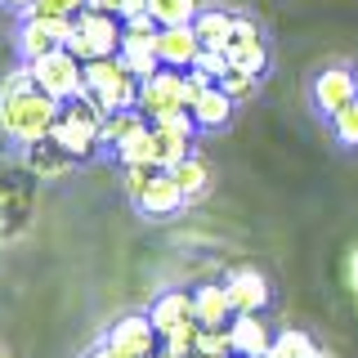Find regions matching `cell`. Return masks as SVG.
<instances>
[{
    "instance_id": "cell-18",
    "label": "cell",
    "mask_w": 358,
    "mask_h": 358,
    "mask_svg": "<svg viewBox=\"0 0 358 358\" xmlns=\"http://www.w3.org/2000/svg\"><path fill=\"white\" fill-rule=\"evenodd\" d=\"M162 31V27H157ZM157 31H130L126 27V36H121V63L130 67L139 81H148L152 72H162V59H157Z\"/></svg>"
},
{
    "instance_id": "cell-31",
    "label": "cell",
    "mask_w": 358,
    "mask_h": 358,
    "mask_svg": "<svg viewBox=\"0 0 358 358\" xmlns=\"http://www.w3.org/2000/svg\"><path fill=\"white\" fill-rule=\"evenodd\" d=\"M90 0H36L27 14H45V18H76Z\"/></svg>"
},
{
    "instance_id": "cell-13",
    "label": "cell",
    "mask_w": 358,
    "mask_h": 358,
    "mask_svg": "<svg viewBox=\"0 0 358 358\" xmlns=\"http://www.w3.org/2000/svg\"><path fill=\"white\" fill-rule=\"evenodd\" d=\"M224 291H229V305L233 313H264L268 305V278L260 273V268H251V264H242V268H233L229 278H224Z\"/></svg>"
},
{
    "instance_id": "cell-16",
    "label": "cell",
    "mask_w": 358,
    "mask_h": 358,
    "mask_svg": "<svg viewBox=\"0 0 358 358\" xmlns=\"http://www.w3.org/2000/svg\"><path fill=\"white\" fill-rule=\"evenodd\" d=\"M229 336H233V354L238 358H264L268 345H273V331H268L260 313H233Z\"/></svg>"
},
{
    "instance_id": "cell-19",
    "label": "cell",
    "mask_w": 358,
    "mask_h": 358,
    "mask_svg": "<svg viewBox=\"0 0 358 358\" xmlns=\"http://www.w3.org/2000/svg\"><path fill=\"white\" fill-rule=\"evenodd\" d=\"M188 117L197 121V130H224L229 126V117H233V99L224 94V85H206L201 94L188 103Z\"/></svg>"
},
{
    "instance_id": "cell-28",
    "label": "cell",
    "mask_w": 358,
    "mask_h": 358,
    "mask_svg": "<svg viewBox=\"0 0 358 358\" xmlns=\"http://www.w3.org/2000/svg\"><path fill=\"white\" fill-rule=\"evenodd\" d=\"M220 85H224V94H229L233 103H242V99H251V94H255L260 76H255V72H246V67H233V63H229V72L220 76Z\"/></svg>"
},
{
    "instance_id": "cell-27",
    "label": "cell",
    "mask_w": 358,
    "mask_h": 358,
    "mask_svg": "<svg viewBox=\"0 0 358 358\" xmlns=\"http://www.w3.org/2000/svg\"><path fill=\"white\" fill-rule=\"evenodd\" d=\"M197 336H201V322H184L179 331L162 336V354H166V358H188V354H197Z\"/></svg>"
},
{
    "instance_id": "cell-33",
    "label": "cell",
    "mask_w": 358,
    "mask_h": 358,
    "mask_svg": "<svg viewBox=\"0 0 358 358\" xmlns=\"http://www.w3.org/2000/svg\"><path fill=\"white\" fill-rule=\"evenodd\" d=\"M90 5L108 9V14H117L121 22H126L130 14H139V9H148V0H90Z\"/></svg>"
},
{
    "instance_id": "cell-30",
    "label": "cell",
    "mask_w": 358,
    "mask_h": 358,
    "mask_svg": "<svg viewBox=\"0 0 358 358\" xmlns=\"http://www.w3.org/2000/svg\"><path fill=\"white\" fill-rule=\"evenodd\" d=\"M331 130H336V139H341L345 148H358V99L331 117Z\"/></svg>"
},
{
    "instance_id": "cell-24",
    "label": "cell",
    "mask_w": 358,
    "mask_h": 358,
    "mask_svg": "<svg viewBox=\"0 0 358 358\" xmlns=\"http://www.w3.org/2000/svg\"><path fill=\"white\" fill-rule=\"evenodd\" d=\"M112 157L121 162V171H126V166H157L152 162V121H148V126H139L126 143H117Z\"/></svg>"
},
{
    "instance_id": "cell-21",
    "label": "cell",
    "mask_w": 358,
    "mask_h": 358,
    "mask_svg": "<svg viewBox=\"0 0 358 358\" xmlns=\"http://www.w3.org/2000/svg\"><path fill=\"white\" fill-rule=\"evenodd\" d=\"M233 22H238V14H229V9H197L193 31H197L201 50H224L233 36Z\"/></svg>"
},
{
    "instance_id": "cell-7",
    "label": "cell",
    "mask_w": 358,
    "mask_h": 358,
    "mask_svg": "<svg viewBox=\"0 0 358 358\" xmlns=\"http://www.w3.org/2000/svg\"><path fill=\"white\" fill-rule=\"evenodd\" d=\"M139 112H143L148 121H162V117H179V112H188V81H184V72L162 67V72H152L148 81H139Z\"/></svg>"
},
{
    "instance_id": "cell-3",
    "label": "cell",
    "mask_w": 358,
    "mask_h": 358,
    "mask_svg": "<svg viewBox=\"0 0 358 358\" xmlns=\"http://www.w3.org/2000/svg\"><path fill=\"white\" fill-rule=\"evenodd\" d=\"M126 197L143 210L148 220H166L184 206V188L166 166H126Z\"/></svg>"
},
{
    "instance_id": "cell-20",
    "label": "cell",
    "mask_w": 358,
    "mask_h": 358,
    "mask_svg": "<svg viewBox=\"0 0 358 358\" xmlns=\"http://www.w3.org/2000/svg\"><path fill=\"white\" fill-rule=\"evenodd\" d=\"M193 305H197V322H201V327H229V322H233V305H229L224 282H210V287L193 291Z\"/></svg>"
},
{
    "instance_id": "cell-12",
    "label": "cell",
    "mask_w": 358,
    "mask_h": 358,
    "mask_svg": "<svg viewBox=\"0 0 358 358\" xmlns=\"http://www.w3.org/2000/svg\"><path fill=\"white\" fill-rule=\"evenodd\" d=\"M224 54H229L233 67H246V72H255V76H264V67H268V45L260 36V27H255L251 18H242V14L233 22V36L224 45Z\"/></svg>"
},
{
    "instance_id": "cell-15",
    "label": "cell",
    "mask_w": 358,
    "mask_h": 358,
    "mask_svg": "<svg viewBox=\"0 0 358 358\" xmlns=\"http://www.w3.org/2000/svg\"><path fill=\"white\" fill-rule=\"evenodd\" d=\"M22 162H27V171L36 175V179H63L76 166V157L67 152L54 134H45V139H36V143H27V148H22Z\"/></svg>"
},
{
    "instance_id": "cell-37",
    "label": "cell",
    "mask_w": 358,
    "mask_h": 358,
    "mask_svg": "<svg viewBox=\"0 0 358 358\" xmlns=\"http://www.w3.org/2000/svg\"><path fill=\"white\" fill-rule=\"evenodd\" d=\"M309 358H336L331 350H322V345H313V350H309Z\"/></svg>"
},
{
    "instance_id": "cell-5",
    "label": "cell",
    "mask_w": 358,
    "mask_h": 358,
    "mask_svg": "<svg viewBox=\"0 0 358 358\" xmlns=\"http://www.w3.org/2000/svg\"><path fill=\"white\" fill-rule=\"evenodd\" d=\"M85 94L103 112L139 108V76L121 63V54H112V59H90L85 63Z\"/></svg>"
},
{
    "instance_id": "cell-26",
    "label": "cell",
    "mask_w": 358,
    "mask_h": 358,
    "mask_svg": "<svg viewBox=\"0 0 358 358\" xmlns=\"http://www.w3.org/2000/svg\"><path fill=\"white\" fill-rule=\"evenodd\" d=\"M313 350V341L305 331H296V327H287V331H278L273 336V345H268V354L264 358H309Z\"/></svg>"
},
{
    "instance_id": "cell-10",
    "label": "cell",
    "mask_w": 358,
    "mask_h": 358,
    "mask_svg": "<svg viewBox=\"0 0 358 358\" xmlns=\"http://www.w3.org/2000/svg\"><path fill=\"white\" fill-rule=\"evenodd\" d=\"M103 341L117 345V350L130 354V358H152L157 350H162V336H157V327H152L148 313H126V318H117V322L108 327Z\"/></svg>"
},
{
    "instance_id": "cell-38",
    "label": "cell",
    "mask_w": 358,
    "mask_h": 358,
    "mask_svg": "<svg viewBox=\"0 0 358 358\" xmlns=\"http://www.w3.org/2000/svg\"><path fill=\"white\" fill-rule=\"evenodd\" d=\"M188 358H215V354H188Z\"/></svg>"
},
{
    "instance_id": "cell-35",
    "label": "cell",
    "mask_w": 358,
    "mask_h": 358,
    "mask_svg": "<svg viewBox=\"0 0 358 358\" xmlns=\"http://www.w3.org/2000/svg\"><path fill=\"white\" fill-rule=\"evenodd\" d=\"M350 287H354V300H358V246H354V255H350Z\"/></svg>"
},
{
    "instance_id": "cell-25",
    "label": "cell",
    "mask_w": 358,
    "mask_h": 358,
    "mask_svg": "<svg viewBox=\"0 0 358 358\" xmlns=\"http://www.w3.org/2000/svg\"><path fill=\"white\" fill-rule=\"evenodd\" d=\"M197 0H148V14L157 18V27H179V22L197 18Z\"/></svg>"
},
{
    "instance_id": "cell-29",
    "label": "cell",
    "mask_w": 358,
    "mask_h": 358,
    "mask_svg": "<svg viewBox=\"0 0 358 358\" xmlns=\"http://www.w3.org/2000/svg\"><path fill=\"white\" fill-rule=\"evenodd\" d=\"M197 354L233 358V336H229V327H201V336H197Z\"/></svg>"
},
{
    "instance_id": "cell-39",
    "label": "cell",
    "mask_w": 358,
    "mask_h": 358,
    "mask_svg": "<svg viewBox=\"0 0 358 358\" xmlns=\"http://www.w3.org/2000/svg\"><path fill=\"white\" fill-rule=\"evenodd\" d=\"M354 81H358V67H354Z\"/></svg>"
},
{
    "instance_id": "cell-9",
    "label": "cell",
    "mask_w": 358,
    "mask_h": 358,
    "mask_svg": "<svg viewBox=\"0 0 358 358\" xmlns=\"http://www.w3.org/2000/svg\"><path fill=\"white\" fill-rule=\"evenodd\" d=\"M193 130H197V121L188 117V112L152 121V162L166 166V171H171L175 162H184V157L193 152Z\"/></svg>"
},
{
    "instance_id": "cell-17",
    "label": "cell",
    "mask_w": 358,
    "mask_h": 358,
    "mask_svg": "<svg viewBox=\"0 0 358 358\" xmlns=\"http://www.w3.org/2000/svg\"><path fill=\"white\" fill-rule=\"evenodd\" d=\"M148 318H152L157 336H171V331L184 327V322H197V305H193L188 291H162V296L152 300Z\"/></svg>"
},
{
    "instance_id": "cell-14",
    "label": "cell",
    "mask_w": 358,
    "mask_h": 358,
    "mask_svg": "<svg viewBox=\"0 0 358 358\" xmlns=\"http://www.w3.org/2000/svg\"><path fill=\"white\" fill-rule=\"evenodd\" d=\"M201 54V41L193 31V22H179V27H162L157 31V59L162 67H175V72H188Z\"/></svg>"
},
{
    "instance_id": "cell-34",
    "label": "cell",
    "mask_w": 358,
    "mask_h": 358,
    "mask_svg": "<svg viewBox=\"0 0 358 358\" xmlns=\"http://www.w3.org/2000/svg\"><path fill=\"white\" fill-rule=\"evenodd\" d=\"M85 358H130V354H121L117 345H108V341H103V345H94V350H90Z\"/></svg>"
},
{
    "instance_id": "cell-23",
    "label": "cell",
    "mask_w": 358,
    "mask_h": 358,
    "mask_svg": "<svg viewBox=\"0 0 358 358\" xmlns=\"http://www.w3.org/2000/svg\"><path fill=\"white\" fill-rule=\"evenodd\" d=\"M139 126H148V117H143L139 108H117L103 117V148H117V143H126Z\"/></svg>"
},
{
    "instance_id": "cell-1",
    "label": "cell",
    "mask_w": 358,
    "mask_h": 358,
    "mask_svg": "<svg viewBox=\"0 0 358 358\" xmlns=\"http://www.w3.org/2000/svg\"><path fill=\"white\" fill-rule=\"evenodd\" d=\"M59 108L63 103L54 94H45L36 81L0 85V134H5L9 143H18V148H27V143H36L54 130Z\"/></svg>"
},
{
    "instance_id": "cell-8",
    "label": "cell",
    "mask_w": 358,
    "mask_h": 358,
    "mask_svg": "<svg viewBox=\"0 0 358 358\" xmlns=\"http://www.w3.org/2000/svg\"><path fill=\"white\" fill-rule=\"evenodd\" d=\"M67 36H72V18H45V14H22L18 22V59L31 63V59H45V54L63 50Z\"/></svg>"
},
{
    "instance_id": "cell-6",
    "label": "cell",
    "mask_w": 358,
    "mask_h": 358,
    "mask_svg": "<svg viewBox=\"0 0 358 358\" xmlns=\"http://www.w3.org/2000/svg\"><path fill=\"white\" fill-rule=\"evenodd\" d=\"M31 81H36L45 94H54L59 103H67V99H76V94H85V63L76 59L72 50H54V54H45V59H31Z\"/></svg>"
},
{
    "instance_id": "cell-22",
    "label": "cell",
    "mask_w": 358,
    "mask_h": 358,
    "mask_svg": "<svg viewBox=\"0 0 358 358\" xmlns=\"http://www.w3.org/2000/svg\"><path fill=\"white\" fill-rule=\"evenodd\" d=\"M171 175H175V184L184 188V197H188V201L206 197V188H210V166L201 162L197 152H188L184 162H175V166H171Z\"/></svg>"
},
{
    "instance_id": "cell-32",
    "label": "cell",
    "mask_w": 358,
    "mask_h": 358,
    "mask_svg": "<svg viewBox=\"0 0 358 358\" xmlns=\"http://www.w3.org/2000/svg\"><path fill=\"white\" fill-rule=\"evenodd\" d=\"M193 67H197V72H206L210 81H220V76L229 72V54H224V50H201Z\"/></svg>"
},
{
    "instance_id": "cell-2",
    "label": "cell",
    "mask_w": 358,
    "mask_h": 358,
    "mask_svg": "<svg viewBox=\"0 0 358 358\" xmlns=\"http://www.w3.org/2000/svg\"><path fill=\"white\" fill-rule=\"evenodd\" d=\"M103 117L108 112L99 108L90 94H76V99H67V103L59 108V121H54L50 134L76 157V162H90V157L103 148Z\"/></svg>"
},
{
    "instance_id": "cell-11",
    "label": "cell",
    "mask_w": 358,
    "mask_h": 358,
    "mask_svg": "<svg viewBox=\"0 0 358 358\" xmlns=\"http://www.w3.org/2000/svg\"><path fill=\"white\" fill-rule=\"evenodd\" d=\"M354 99H358L354 67H322V72L313 76V108H318L327 121H331L341 108H350Z\"/></svg>"
},
{
    "instance_id": "cell-40",
    "label": "cell",
    "mask_w": 358,
    "mask_h": 358,
    "mask_svg": "<svg viewBox=\"0 0 358 358\" xmlns=\"http://www.w3.org/2000/svg\"><path fill=\"white\" fill-rule=\"evenodd\" d=\"M0 358H9V354H0Z\"/></svg>"
},
{
    "instance_id": "cell-4",
    "label": "cell",
    "mask_w": 358,
    "mask_h": 358,
    "mask_svg": "<svg viewBox=\"0 0 358 358\" xmlns=\"http://www.w3.org/2000/svg\"><path fill=\"white\" fill-rule=\"evenodd\" d=\"M121 36H126V22H121L117 14H108V9H99V5H85L81 14L72 18L67 50H72L81 63H90V59H112V54L121 50Z\"/></svg>"
},
{
    "instance_id": "cell-36",
    "label": "cell",
    "mask_w": 358,
    "mask_h": 358,
    "mask_svg": "<svg viewBox=\"0 0 358 358\" xmlns=\"http://www.w3.org/2000/svg\"><path fill=\"white\" fill-rule=\"evenodd\" d=\"M0 5H5V9H14V14H27V9L36 5V0H0Z\"/></svg>"
}]
</instances>
